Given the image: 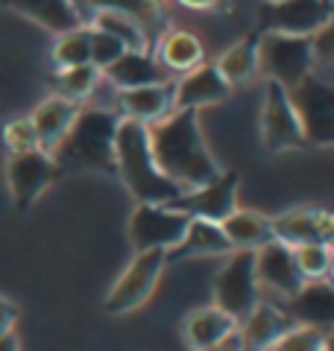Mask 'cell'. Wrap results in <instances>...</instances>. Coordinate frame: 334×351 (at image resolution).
I'll return each instance as SVG.
<instances>
[{
    "instance_id": "22",
    "label": "cell",
    "mask_w": 334,
    "mask_h": 351,
    "mask_svg": "<svg viewBox=\"0 0 334 351\" xmlns=\"http://www.w3.org/2000/svg\"><path fill=\"white\" fill-rule=\"evenodd\" d=\"M170 80L173 76L159 64V59L153 56V50H147V53L126 50L118 62H111L103 71V82H109L115 91H129V88H141V85H159V82H170Z\"/></svg>"
},
{
    "instance_id": "3",
    "label": "cell",
    "mask_w": 334,
    "mask_h": 351,
    "mask_svg": "<svg viewBox=\"0 0 334 351\" xmlns=\"http://www.w3.org/2000/svg\"><path fill=\"white\" fill-rule=\"evenodd\" d=\"M120 114L106 106H82L74 126L50 156L62 173L115 176V135Z\"/></svg>"
},
{
    "instance_id": "13",
    "label": "cell",
    "mask_w": 334,
    "mask_h": 351,
    "mask_svg": "<svg viewBox=\"0 0 334 351\" xmlns=\"http://www.w3.org/2000/svg\"><path fill=\"white\" fill-rule=\"evenodd\" d=\"M238 188H241V179L235 170H223L214 182L203 184L197 191H185L179 199H173L170 205L176 211H182L188 217H203V219H226L238 205Z\"/></svg>"
},
{
    "instance_id": "35",
    "label": "cell",
    "mask_w": 334,
    "mask_h": 351,
    "mask_svg": "<svg viewBox=\"0 0 334 351\" xmlns=\"http://www.w3.org/2000/svg\"><path fill=\"white\" fill-rule=\"evenodd\" d=\"M314 50H317V62H331L334 64V6H331V15L326 21V27L314 36Z\"/></svg>"
},
{
    "instance_id": "10",
    "label": "cell",
    "mask_w": 334,
    "mask_h": 351,
    "mask_svg": "<svg viewBox=\"0 0 334 351\" xmlns=\"http://www.w3.org/2000/svg\"><path fill=\"white\" fill-rule=\"evenodd\" d=\"M56 161L50 152L44 149H32V152H21V156H9L6 161V182H9V193H12L15 205L21 211L36 205L44 191L56 182Z\"/></svg>"
},
{
    "instance_id": "2",
    "label": "cell",
    "mask_w": 334,
    "mask_h": 351,
    "mask_svg": "<svg viewBox=\"0 0 334 351\" xmlns=\"http://www.w3.org/2000/svg\"><path fill=\"white\" fill-rule=\"evenodd\" d=\"M115 176L129 191L135 202L150 205H170L185 193L179 184L170 182L155 164L150 147V129L138 120L120 117L115 135Z\"/></svg>"
},
{
    "instance_id": "18",
    "label": "cell",
    "mask_w": 334,
    "mask_h": 351,
    "mask_svg": "<svg viewBox=\"0 0 334 351\" xmlns=\"http://www.w3.org/2000/svg\"><path fill=\"white\" fill-rule=\"evenodd\" d=\"M285 311L296 325H311L317 331H331L334 328V284L329 278L305 281L293 299H287Z\"/></svg>"
},
{
    "instance_id": "37",
    "label": "cell",
    "mask_w": 334,
    "mask_h": 351,
    "mask_svg": "<svg viewBox=\"0 0 334 351\" xmlns=\"http://www.w3.org/2000/svg\"><path fill=\"white\" fill-rule=\"evenodd\" d=\"M15 322H18V304H12L9 299L0 295V337L15 331Z\"/></svg>"
},
{
    "instance_id": "25",
    "label": "cell",
    "mask_w": 334,
    "mask_h": 351,
    "mask_svg": "<svg viewBox=\"0 0 334 351\" xmlns=\"http://www.w3.org/2000/svg\"><path fill=\"white\" fill-rule=\"evenodd\" d=\"M12 12L30 18L32 24L53 32V36H65L76 27H82V18L76 12L74 0H3Z\"/></svg>"
},
{
    "instance_id": "19",
    "label": "cell",
    "mask_w": 334,
    "mask_h": 351,
    "mask_svg": "<svg viewBox=\"0 0 334 351\" xmlns=\"http://www.w3.org/2000/svg\"><path fill=\"white\" fill-rule=\"evenodd\" d=\"M232 243L223 234L220 223L214 219H203V217H191L182 240L173 249H167V263L173 261H194V258H226Z\"/></svg>"
},
{
    "instance_id": "30",
    "label": "cell",
    "mask_w": 334,
    "mask_h": 351,
    "mask_svg": "<svg viewBox=\"0 0 334 351\" xmlns=\"http://www.w3.org/2000/svg\"><path fill=\"white\" fill-rule=\"evenodd\" d=\"M50 56H53L56 71L91 62V27L82 24V27H76L71 32H65V36H56Z\"/></svg>"
},
{
    "instance_id": "1",
    "label": "cell",
    "mask_w": 334,
    "mask_h": 351,
    "mask_svg": "<svg viewBox=\"0 0 334 351\" xmlns=\"http://www.w3.org/2000/svg\"><path fill=\"white\" fill-rule=\"evenodd\" d=\"M147 129H150V147L155 164L182 191H197L203 184L214 182L223 173L220 161L208 149L205 135L199 129V112L173 108L164 120Z\"/></svg>"
},
{
    "instance_id": "40",
    "label": "cell",
    "mask_w": 334,
    "mask_h": 351,
    "mask_svg": "<svg viewBox=\"0 0 334 351\" xmlns=\"http://www.w3.org/2000/svg\"><path fill=\"white\" fill-rule=\"evenodd\" d=\"M329 281L334 284V249H331V267H329Z\"/></svg>"
},
{
    "instance_id": "27",
    "label": "cell",
    "mask_w": 334,
    "mask_h": 351,
    "mask_svg": "<svg viewBox=\"0 0 334 351\" xmlns=\"http://www.w3.org/2000/svg\"><path fill=\"white\" fill-rule=\"evenodd\" d=\"M214 68L226 76L232 88L252 82L258 76V36H247L235 41L232 47H226L214 59Z\"/></svg>"
},
{
    "instance_id": "28",
    "label": "cell",
    "mask_w": 334,
    "mask_h": 351,
    "mask_svg": "<svg viewBox=\"0 0 334 351\" xmlns=\"http://www.w3.org/2000/svg\"><path fill=\"white\" fill-rule=\"evenodd\" d=\"M103 85V71L97 64L85 62V64H74V68L56 71V94L74 103H85L97 94V88Z\"/></svg>"
},
{
    "instance_id": "16",
    "label": "cell",
    "mask_w": 334,
    "mask_h": 351,
    "mask_svg": "<svg viewBox=\"0 0 334 351\" xmlns=\"http://www.w3.org/2000/svg\"><path fill=\"white\" fill-rule=\"evenodd\" d=\"M76 12H80L82 24H88L97 12H120V15H129L132 21L147 29L150 41L155 44L162 32L170 29L167 24V9H164V0H74Z\"/></svg>"
},
{
    "instance_id": "21",
    "label": "cell",
    "mask_w": 334,
    "mask_h": 351,
    "mask_svg": "<svg viewBox=\"0 0 334 351\" xmlns=\"http://www.w3.org/2000/svg\"><path fill=\"white\" fill-rule=\"evenodd\" d=\"M238 331V319L229 316L226 311H220L217 304L197 307L185 316L182 322V337L191 351H211L223 346L226 339Z\"/></svg>"
},
{
    "instance_id": "6",
    "label": "cell",
    "mask_w": 334,
    "mask_h": 351,
    "mask_svg": "<svg viewBox=\"0 0 334 351\" xmlns=\"http://www.w3.org/2000/svg\"><path fill=\"white\" fill-rule=\"evenodd\" d=\"M167 267V252L164 249H147V252H135L129 267L120 272L118 281L111 284V290L106 295V313L111 316H126L132 311H138L150 302V295L159 287V281L164 276Z\"/></svg>"
},
{
    "instance_id": "7",
    "label": "cell",
    "mask_w": 334,
    "mask_h": 351,
    "mask_svg": "<svg viewBox=\"0 0 334 351\" xmlns=\"http://www.w3.org/2000/svg\"><path fill=\"white\" fill-rule=\"evenodd\" d=\"M264 299L255 278V252H229L214 276V304L241 322Z\"/></svg>"
},
{
    "instance_id": "20",
    "label": "cell",
    "mask_w": 334,
    "mask_h": 351,
    "mask_svg": "<svg viewBox=\"0 0 334 351\" xmlns=\"http://www.w3.org/2000/svg\"><path fill=\"white\" fill-rule=\"evenodd\" d=\"M120 117L138 120L144 126H153L173 112V80L159 85H141L129 91H118V108Z\"/></svg>"
},
{
    "instance_id": "42",
    "label": "cell",
    "mask_w": 334,
    "mask_h": 351,
    "mask_svg": "<svg viewBox=\"0 0 334 351\" xmlns=\"http://www.w3.org/2000/svg\"><path fill=\"white\" fill-rule=\"evenodd\" d=\"M326 3H329V6H334V0H326Z\"/></svg>"
},
{
    "instance_id": "8",
    "label": "cell",
    "mask_w": 334,
    "mask_h": 351,
    "mask_svg": "<svg viewBox=\"0 0 334 351\" xmlns=\"http://www.w3.org/2000/svg\"><path fill=\"white\" fill-rule=\"evenodd\" d=\"M258 126H261V144L267 152H273V156L305 147L302 123H299V114L291 103V94L278 82L264 80L261 123Z\"/></svg>"
},
{
    "instance_id": "41",
    "label": "cell",
    "mask_w": 334,
    "mask_h": 351,
    "mask_svg": "<svg viewBox=\"0 0 334 351\" xmlns=\"http://www.w3.org/2000/svg\"><path fill=\"white\" fill-rule=\"evenodd\" d=\"M264 3H278V0H264Z\"/></svg>"
},
{
    "instance_id": "12",
    "label": "cell",
    "mask_w": 334,
    "mask_h": 351,
    "mask_svg": "<svg viewBox=\"0 0 334 351\" xmlns=\"http://www.w3.org/2000/svg\"><path fill=\"white\" fill-rule=\"evenodd\" d=\"M273 240L285 246H302V243H326L334 249V211L326 208H291L270 217Z\"/></svg>"
},
{
    "instance_id": "31",
    "label": "cell",
    "mask_w": 334,
    "mask_h": 351,
    "mask_svg": "<svg viewBox=\"0 0 334 351\" xmlns=\"http://www.w3.org/2000/svg\"><path fill=\"white\" fill-rule=\"evenodd\" d=\"M293 261L302 281H322L329 278V267H331V246L326 243H302L293 246Z\"/></svg>"
},
{
    "instance_id": "38",
    "label": "cell",
    "mask_w": 334,
    "mask_h": 351,
    "mask_svg": "<svg viewBox=\"0 0 334 351\" xmlns=\"http://www.w3.org/2000/svg\"><path fill=\"white\" fill-rule=\"evenodd\" d=\"M0 351H21V339H18L15 331H9V334L0 337Z\"/></svg>"
},
{
    "instance_id": "39",
    "label": "cell",
    "mask_w": 334,
    "mask_h": 351,
    "mask_svg": "<svg viewBox=\"0 0 334 351\" xmlns=\"http://www.w3.org/2000/svg\"><path fill=\"white\" fill-rule=\"evenodd\" d=\"M320 351H334V328H331V331H326V339H322Z\"/></svg>"
},
{
    "instance_id": "34",
    "label": "cell",
    "mask_w": 334,
    "mask_h": 351,
    "mask_svg": "<svg viewBox=\"0 0 334 351\" xmlns=\"http://www.w3.org/2000/svg\"><path fill=\"white\" fill-rule=\"evenodd\" d=\"M124 53H126V47L115 36L100 32V29H91V64H97L100 71H106L109 64L118 62Z\"/></svg>"
},
{
    "instance_id": "15",
    "label": "cell",
    "mask_w": 334,
    "mask_h": 351,
    "mask_svg": "<svg viewBox=\"0 0 334 351\" xmlns=\"http://www.w3.org/2000/svg\"><path fill=\"white\" fill-rule=\"evenodd\" d=\"M229 94H232V85L214 68V62H203L199 68L173 80V108L199 112L205 106H217L223 100H229Z\"/></svg>"
},
{
    "instance_id": "5",
    "label": "cell",
    "mask_w": 334,
    "mask_h": 351,
    "mask_svg": "<svg viewBox=\"0 0 334 351\" xmlns=\"http://www.w3.org/2000/svg\"><path fill=\"white\" fill-rule=\"evenodd\" d=\"M258 36V76L282 88H296L314 71L317 50L311 36H287V32H255Z\"/></svg>"
},
{
    "instance_id": "33",
    "label": "cell",
    "mask_w": 334,
    "mask_h": 351,
    "mask_svg": "<svg viewBox=\"0 0 334 351\" xmlns=\"http://www.w3.org/2000/svg\"><path fill=\"white\" fill-rule=\"evenodd\" d=\"M3 147L9 149V156H21V152H32L41 149L38 147V135L30 117H12L3 126Z\"/></svg>"
},
{
    "instance_id": "17",
    "label": "cell",
    "mask_w": 334,
    "mask_h": 351,
    "mask_svg": "<svg viewBox=\"0 0 334 351\" xmlns=\"http://www.w3.org/2000/svg\"><path fill=\"white\" fill-rule=\"evenodd\" d=\"M293 325V319L287 316V311L276 302L261 299L252 311L238 322V343L241 351H267L287 328Z\"/></svg>"
},
{
    "instance_id": "29",
    "label": "cell",
    "mask_w": 334,
    "mask_h": 351,
    "mask_svg": "<svg viewBox=\"0 0 334 351\" xmlns=\"http://www.w3.org/2000/svg\"><path fill=\"white\" fill-rule=\"evenodd\" d=\"M88 27L115 36L126 50H135V53L153 50V41L147 36V29H144L138 21H132L129 15H120V12H97L91 21H88Z\"/></svg>"
},
{
    "instance_id": "9",
    "label": "cell",
    "mask_w": 334,
    "mask_h": 351,
    "mask_svg": "<svg viewBox=\"0 0 334 351\" xmlns=\"http://www.w3.org/2000/svg\"><path fill=\"white\" fill-rule=\"evenodd\" d=\"M188 214L176 211L173 205H150V202H135V211L129 214V243L135 252L147 249H173L182 240L188 228Z\"/></svg>"
},
{
    "instance_id": "14",
    "label": "cell",
    "mask_w": 334,
    "mask_h": 351,
    "mask_svg": "<svg viewBox=\"0 0 334 351\" xmlns=\"http://www.w3.org/2000/svg\"><path fill=\"white\" fill-rule=\"evenodd\" d=\"M255 278H258L261 293H273L278 299H293L302 287V276L296 269L293 261V249L278 243V240H270L261 249H255Z\"/></svg>"
},
{
    "instance_id": "36",
    "label": "cell",
    "mask_w": 334,
    "mask_h": 351,
    "mask_svg": "<svg viewBox=\"0 0 334 351\" xmlns=\"http://www.w3.org/2000/svg\"><path fill=\"white\" fill-rule=\"evenodd\" d=\"M176 3L194 12H229L232 9L229 0H176Z\"/></svg>"
},
{
    "instance_id": "24",
    "label": "cell",
    "mask_w": 334,
    "mask_h": 351,
    "mask_svg": "<svg viewBox=\"0 0 334 351\" xmlns=\"http://www.w3.org/2000/svg\"><path fill=\"white\" fill-rule=\"evenodd\" d=\"M80 108H82L80 103L65 100V97H59V94H50L47 100H41L36 106V112L30 114V120H32V126H36L38 147L44 152H53L62 144V138L68 135V129L74 126Z\"/></svg>"
},
{
    "instance_id": "11",
    "label": "cell",
    "mask_w": 334,
    "mask_h": 351,
    "mask_svg": "<svg viewBox=\"0 0 334 351\" xmlns=\"http://www.w3.org/2000/svg\"><path fill=\"white\" fill-rule=\"evenodd\" d=\"M331 6L326 0H278L264 3L258 12V32H287V36H311L326 27Z\"/></svg>"
},
{
    "instance_id": "32",
    "label": "cell",
    "mask_w": 334,
    "mask_h": 351,
    "mask_svg": "<svg viewBox=\"0 0 334 351\" xmlns=\"http://www.w3.org/2000/svg\"><path fill=\"white\" fill-rule=\"evenodd\" d=\"M322 339H326V331H317V328H311V325L293 322L267 351H320Z\"/></svg>"
},
{
    "instance_id": "23",
    "label": "cell",
    "mask_w": 334,
    "mask_h": 351,
    "mask_svg": "<svg viewBox=\"0 0 334 351\" xmlns=\"http://www.w3.org/2000/svg\"><path fill=\"white\" fill-rule=\"evenodd\" d=\"M153 56L159 59V64L176 80V76H182L188 71L199 68V64L205 62V47L203 41H199L194 32L188 29H167L159 36V41L153 44Z\"/></svg>"
},
{
    "instance_id": "4",
    "label": "cell",
    "mask_w": 334,
    "mask_h": 351,
    "mask_svg": "<svg viewBox=\"0 0 334 351\" xmlns=\"http://www.w3.org/2000/svg\"><path fill=\"white\" fill-rule=\"evenodd\" d=\"M287 94L302 123L305 147H334V64L317 62Z\"/></svg>"
},
{
    "instance_id": "26",
    "label": "cell",
    "mask_w": 334,
    "mask_h": 351,
    "mask_svg": "<svg viewBox=\"0 0 334 351\" xmlns=\"http://www.w3.org/2000/svg\"><path fill=\"white\" fill-rule=\"evenodd\" d=\"M220 228L235 252H255L273 240L270 217L252 208H235L226 219H220Z\"/></svg>"
}]
</instances>
